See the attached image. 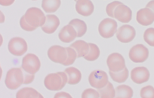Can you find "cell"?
I'll use <instances>...</instances> for the list:
<instances>
[{"mask_svg": "<svg viewBox=\"0 0 154 98\" xmlns=\"http://www.w3.org/2000/svg\"><path fill=\"white\" fill-rule=\"evenodd\" d=\"M68 77L66 72H56L47 75L45 79V86L48 90L59 91L67 83Z\"/></svg>", "mask_w": 154, "mask_h": 98, "instance_id": "1", "label": "cell"}, {"mask_svg": "<svg viewBox=\"0 0 154 98\" xmlns=\"http://www.w3.org/2000/svg\"><path fill=\"white\" fill-rule=\"evenodd\" d=\"M24 83V71L22 68H13L10 69L5 79V84L10 90H16Z\"/></svg>", "mask_w": 154, "mask_h": 98, "instance_id": "2", "label": "cell"}, {"mask_svg": "<svg viewBox=\"0 0 154 98\" xmlns=\"http://www.w3.org/2000/svg\"><path fill=\"white\" fill-rule=\"evenodd\" d=\"M24 17L26 22L36 29L38 27H42L46 21V16L40 10V9L36 7L28 9L26 14L24 15Z\"/></svg>", "mask_w": 154, "mask_h": 98, "instance_id": "3", "label": "cell"}, {"mask_svg": "<svg viewBox=\"0 0 154 98\" xmlns=\"http://www.w3.org/2000/svg\"><path fill=\"white\" fill-rule=\"evenodd\" d=\"M41 64L38 56L32 53H28L22 59L21 68L23 71L29 74H35L40 70Z\"/></svg>", "mask_w": 154, "mask_h": 98, "instance_id": "4", "label": "cell"}, {"mask_svg": "<svg viewBox=\"0 0 154 98\" xmlns=\"http://www.w3.org/2000/svg\"><path fill=\"white\" fill-rule=\"evenodd\" d=\"M98 31H99L100 35L104 39L112 38L117 31V23L113 19H103L100 23Z\"/></svg>", "mask_w": 154, "mask_h": 98, "instance_id": "5", "label": "cell"}, {"mask_svg": "<svg viewBox=\"0 0 154 98\" xmlns=\"http://www.w3.org/2000/svg\"><path fill=\"white\" fill-rule=\"evenodd\" d=\"M149 50L142 44H137L130 50L129 57L134 63L145 62L149 57Z\"/></svg>", "mask_w": 154, "mask_h": 98, "instance_id": "6", "label": "cell"}, {"mask_svg": "<svg viewBox=\"0 0 154 98\" xmlns=\"http://www.w3.org/2000/svg\"><path fill=\"white\" fill-rule=\"evenodd\" d=\"M9 52L14 56H21L25 54L28 50L26 40L20 37H14L10 40L8 43Z\"/></svg>", "mask_w": 154, "mask_h": 98, "instance_id": "7", "label": "cell"}, {"mask_svg": "<svg viewBox=\"0 0 154 98\" xmlns=\"http://www.w3.org/2000/svg\"><path fill=\"white\" fill-rule=\"evenodd\" d=\"M89 82L93 87L99 90L104 87L108 83V76L105 71L95 70L89 75Z\"/></svg>", "mask_w": 154, "mask_h": 98, "instance_id": "8", "label": "cell"}, {"mask_svg": "<svg viewBox=\"0 0 154 98\" xmlns=\"http://www.w3.org/2000/svg\"><path fill=\"white\" fill-rule=\"evenodd\" d=\"M48 56L53 62L63 65L67 59V50L66 48L60 46H51L48 51Z\"/></svg>", "mask_w": 154, "mask_h": 98, "instance_id": "9", "label": "cell"}, {"mask_svg": "<svg viewBox=\"0 0 154 98\" xmlns=\"http://www.w3.org/2000/svg\"><path fill=\"white\" fill-rule=\"evenodd\" d=\"M107 65L109 71L118 72L126 68V63L123 56L119 53H113L110 54L107 59Z\"/></svg>", "mask_w": 154, "mask_h": 98, "instance_id": "10", "label": "cell"}, {"mask_svg": "<svg viewBox=\"0 0 154 98\" xmlns=\"http://www.w3.org/2000/svg\"><path fill=\"white\" fill-rule=\"evenodd\" d=\"M136 36V31L132 26L125 24L121 26L116 31L117 39L123 43H128L133 41Z\"/></svg>", "mask_w": 154, "mask_h": 98, "instance_id": "11", "label": "cell"}, {"mask_svg": "<svg viewBox=\"0 0 154 98\" xmlns=\"http://www.w3.org/2000/svg\"><path fill=\"white\" fill-rule=\"evenodd\" d=\"M132 81L136 84H142L149 79V71L146 67H137L131 72Z\"/></svg>", "mask_w": 154, "mask_h": 98, "instance_id": "12", "label": "cell"}, {"mask_svg": "<svg viewBox=\"0 0 154 98\" xmlns=\"http://www.w3.org/2000/svg\"><path fill=\"white\" fill-rule=\"evenodd\" d=\"M114 17L122 23H128L132 19V11L126 5H119L114 12Z\"/></svg>", "mask_w": 154, "mask_h": 98, "instance_id": "13", "label": "cell"}, {"mask_svg": "<svg viewBox=\"0 0 154 98\" xmlns=\"http://www.w3.org/2000/svg\"><path fill=\"white\" fill-rule=\"evenodd\" d=\"M137 21L143 26L152 24L154 22V13L149 8L141 9L137 13Z\"/></svg>", "mask_w": 154, "mask_h": 98, "instance_id": "14", "label": "cell"}, {"mask_svg": "<svg viewBox=\"0 0 154 98\" xmlns=\"http://www.w3.org/2000/svg\"><path fill=\"white\" fill-rule=\"evenodd\" d=\"M76 2L75 8L78 14L84 17H89L93 13L94 6L90 0H78Z\"/></svg>", "mask_w": 154, "mask_h": 98, "instance_id": "15", "label": "cell"}, {"mask_svg": "<svg viewBox=\"0 0 154 98\" xmlns=\"http://www.w3.org/2000/svg\"><path fill=\"white\" fill-rule=\"evenodd\" d=\"M76 37H78L76 30L70 24L64 26L59 33V39L63 42H66V43L74 41Z\"/></svg>", "mask_w": 154, "mask_h": 98, "instance_id": "16", "label": "cell"}, {"mask_svg": "<svg viewBox=\"0 0 154 98\" xmlns=\"http://www.w3.org/2000/svg\"><path fill=\"white\" fill-rule=\"evenodd\" d=\"M60 24V21L55 15H47L45 24L41 27L43 31L47 34L54 33Z\"/></svg>", "mask_w": 154, "mask_h": 98, "instance_id": "17", "label": "cell"}, {"mask_svg": "<svg viewBox=\"0 0 154 98\" xmlns=\"http://www.w3.org/2000/svg\"><path fill=\"white\" fill-rule=\"evenodd\" d=\"M64 71L67 75V83L70 84V85H76L82 79V73H81V71L78 68H67Z\"/></svg>", "mask_w": 154, "mask_h": 98, "instance_id": "18", "label": "cell"}, {"mask_svg": "<svg viewBox=\"0 0 154 98\" xmlns=\"http://www.w3.org/2000/svg\"><path fill=\"white\" fill-rule=\"evenodd\" d=\"M70 47L74 49L77 53L78 57H84L89 50V45L83 40H78L70 45Z\"/></svg>", "mask_w": 154, "mask_h": 98, "instance_id": "19", "label": "cell"}, {"mask_svg": "<svg viewBox=\"0 0 154 98\" xmlns=\"http://www.w3.org/2000/svg\"><path fill=\"white\" fill-rule=\"evenodd\" d=\"M17 98H42L43 96L39 94L35 89L30 87H26L20 90L16 94Z\"/></svg>", "mask_w": 154, "mask_h": 98, "instance_id": "20", "label": "cell"}, {"mask_svg": "<svg viewBox=\"0 0 154 98\" xmlns=\"http://www.w3.org/2000/svg\"><path fill=\"white\" fill-rule=\"evenodd\" d=\"M61 5V0H43L42 8L46 13H54Z\"/></svg>", "mask_w": 154, "mask_h": 98, "instance_id": "21", "label": "cell"}, {"mask_svg": "<svg viewBox=\"0 0 154 98\" xmlns=\"http://www.w3.org/2000/svg\"><path fill=\"white\" fill-rule=\"evenodd\" d=\"M133 94L132 88L127 85H120L116 89V97L117 98H131Z\"/></svg>", "mask_w": 154, "mask_h": 98, "instance_id": "22", "label": "cell"}, {"mask_svg": "<svg viewBox=\"0 0 154 98\" xmlns=\"http://www.w3.org/2000/svg\"><path fill=\"white\" fill-rule=\"evenodd\" d=\"M69 24L72 25L75 28L77 31V36L78 37H82L86 33L87 26L86 24L80 19H74L70 21Z\"/></svg>", "mask_w": 154, "mask_h": 98, "instance_id": "23", "label": "cell"}, {"mask_svg": "<svg viewBox=\"0 0 154 98\" xmlns=\"http://www.w3.org/2000/svg\"><path fill=\"white\" fill-rule=\"evenodd\" d=\"M109 73L112 80L116 82H119V83H122L127 81L129 76V71L127 68H125L122 71H118V72H113V71H109Z\"/></svg>", "mask_w": 154, "mask_h": 98, "instance_id": "24", "label": "cell"}, {"mask_svg": "<svg viewBox=\"0 0 154 98\" xmlns=\"http://www.w3.org/2000/svg\"><path fill=\"white\" fill-rule=\"evenodd\" d=\"M98 92L100 94V97L101 98H114L116 97V90L113 87L111 82L108 83L104 87L99 89Z\"/></svg>", "mask_w": 154, "mask_h": 98, "instance_id": "25", "label": "cell"}, {"mask_svg": "<svg viewBox=\"0 0 154 98\" xmlns=\"http://www.w3.org/2000/svg\"><path fill=\"white\" fill-rule=\"evenodd\" d=\"M89 50L88 53L84 56V58L86 61H96L100 56V49L99 47L94 43H89Z\"/></svg>", "mask_w": 154, "mask_h": 98, "instance_id": "26", "label": "cell"}, {"mask_svg": "<svg viewBox=\"0 0 154 98\" xmlns=\"http://www.w3.org/2000/svg\"><path fill=\"white\" fill-rule=\"evenodd\" d=\"M144 40L146 43H148L150 46L154 47V28L149 27L144 32Z\"/></svg>", "mask_w": 154, "mask_h": 98, "instance_id": "27", "label": "cell"}, {"mask_svg": "<svg viewBox=\"0 0 154 98\" xmlns=\"http://www.w3.org/2000/svg\"><path fill=\"white\" fill-rule=\"evenodd\" d=\"M66 50H67L68 56L66 62L63 65H64V66H69V65H71L72 64H74L75 60H76V58L78 57L76 51H75L73 48H71L70 46V47H66Z\"/></svg>", "mask_w": 154, "mask_h": 98, "instance_id": "28", "label": "cell"}, {"mask_svg": "<svg viewBox=\"0 0 154 98\" xmlns=\"http://www.w3.org/2000/svg\"><path fill=\"white\" fill-rule=\"evenodd\" d=\"M140 96L142 98H154V87L152 86L143 87L140 91Z\"/></svg>", "mask_w": 154, "mask_h": 98, "instance_id": "29", "label": "cell"}, {"mask_svg": "<svg viewBox=\"0 0 154 98\" xmlns=\"http://www.w3.org/2000/svg\"><path fill=\"white\" fill-rule=\"evenodd\" d=\"M82 98H98L100 97V94L98 91L93 89H86L84 90L82 94Z\"/></svg>", "mask_w": 154, "mask_h": 98, "instance_id": "30", "label": "cell"}, {"mask_svg": "<svg viewBox=\"0 0 154 98\" xmlns=\"http://www.w3.org/2000/svg\"><path fill=\"white\" fill-rule=\"evenodd\" d=\"M121 3H122V2H119V1H114V2L109 3V4L107 6V7H106L107 14H108L110 17H114L115 10H116V7H117L119 4H121Z\"/></svg>", "mask_w": 154, "mask_h": 98, "instance_id": "31", "label": "cell"}, {"mask_svg": "<svg viewBox=\"0 0 154 98\" xmlns=\"http://www.w3.org/2000/svg\"><path fill=\"white\" fill-rule=\"evenodd\" d=\"M20 25H21V28L23 30H25V31H34V30H36V28L33 27H32V26H30L29 24L27 23L26 21V20H25V17H21V20H20Z\"/></svg>", "mask_w": 154, "mask_h": 98, "instance_id": "32", "label": "cell"}, {"mask_svg": "<svg viewBox=\"0 0 154 98\" xmlns=\"http://www.w3.org/2000/svg\"><path fill=\"white\" fill-rule=\"evenodd\" d=\"M24 71V84H29L31 82H32V81L34 80V78H35V75L33 74H29L28 72Z\"/></svg>", "mask_w": 154, "mask_h": 98, "instance_id": "33", "label": "cell"}, {"mask_svg": "<svg viewBox=\"0 0 154 98\" xmlns=\"http://www.w3.org/2000/svg\"><path fill=\"white\" fill-rule=\"evenodd\" d=\"M62 97L71 98V96H70L69 94H67V93H65V92L58 93V94H56L55 95V98H62Z\"/></svg>", "mask_w": 154, "mask_h": 98, "instance_id": "34", "label": "cell"}, {"mask_svg": "<svg viewBox=\"0 0 154 98\" xmlns=\"http://www.w3.org/2000/svg\"><path fill=\"white\" fill-rule=\"evenodd\" d=\"M15 0H0V4L3 6H8L12 5Z\"/></svg>", "mask_w": 154, "mask_h": 98, "instance_id": "35", "label": "cell"}, {"mask_svg": "<svg viewBox=\"0 0 154 98\" xmlns=\"http://www.w3.org/2000/svg\"><path fill=\"white\" fill-rule=\"evenodd\" d=\"M146 7L149 8L150 10H152L154 13V0H152L149 2H148V4L146 5Z\"/></svg>", "mask_w": 154, "mask_h": 98, "instance_id": "36", "label": "cell"}, {"mask_svg": "<svg viewBox=\"0 0 154 98\" xmlns=\"http://www.w3.org/2000/svg\"><path fill=\"white\" fill-rule=\"evenodd\" d=\"M75 1H78V0H75Z\"/></svg>", "mask_w": 154, "mask_h": 98, "instance_id": "37", "label": "cell"}, {"mask_svg": "<svg viewBox=\"0 0 154 98\" xmlns=\"http://www.w3.org/2000/svg\"><path fill=\"white\" fill-rule=\"evenodd\" d=\"M34 1H35V0H34Z\"/></svg>", "mask_w": 154, "mask_h": 98, "instance_id": "38", "label": "cell"}]
</instances>
